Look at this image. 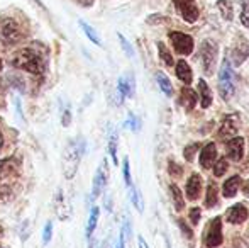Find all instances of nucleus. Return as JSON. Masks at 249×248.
Wrapping results in <instances>:
<instances>
[{"label": "nucleus", "instance_id": "nucleus-1", "mask_svg": "<svg viewBox=\"0 0 249 248\" xmlns=\"http://www.w3.org/2000/svg\"><path fill=\"white\" fill-rule=\"evenodd\" d=\"M85 153V138L76 136L66 143L61 156V169L65 179H73L82 162V156Z\"/></svg>", "mask_w": 249, "mask_h": 248}, {"label": "nucleus", "instance_id": "nucleus-2", "mask_svg": "<svg viewBox=\"0 0 249 248\" xmlns=\"http://www.w3.org/2000/svg\"><path fill=\"white\" fill-rule=\"evenodd\" d=\"M44 65H46V61H44L43 55L34 48L19 50L12 58V66L24 70L27 73H33V75H43Z\"/></svg>", "mask_w": 249, "mask_h": 248}, {"label": "nucleus", "instance_id": "nucleus-3", "mask_svg": "<svg viewBox=\"0 0 249 248\" xmlns=\"http://www.w3.org/2000/svg\"><path fill=\"white\" fill-rule=\"evenodd\" d=\"M219 95L222 97V100H231L236 92V75H234L232 65L227 58H224L222 65L219 70Z\"/></svg>", "mask_w": 249, "mask_h": 248}, {"label": "nucleus", "instance_id": "nucleus-4", "mask_svg": "<svg viewBox=\"0 0 249 248\" xmlns=\"http://www.w3.org/2000/svg\"><path fill=\"white\" fill-rule=\"evenodd\" d=\"M22 29H20V26L14 19H5L0 24V43L12 46V44H17L19 41H22Z\"/></svg>", "mask_w": 249, "mask_h": 248}, {"label": "nucleus", "instance_id": "nucleus-5", "mask_svg": "<svg viewBox=\"0 0 249 248\" xmlns=\"http://www.w3.org/2000/svg\"><path fill=\"white\" fill-rule=\"evenodd\" d=\"M217 53H219V48H217V43L212 39H205L200 46V60H202V66L203 72L207 75L213 72V66H215L217 61Z\"/></svg>", "mask_w": 249, "mask_h": 248}, {"label": "nucleus", "instance_id": "nucleus-6", "mask_svg": "<svg viewBox=\"0 0 249 248\" xmlns=\"http://www.w3.org/2000/svg\"><path fill=\"white\" fill-rule=\"evenodd\" d=\"M241 129V117L239 114H227L222 119V124L219 128V139L220 141H229L231 138L237 136Z\"/></svg>", "mask_w": 249, "mask_h": 248}, {"label": "nucleus", "instance_id": "nucleus-7", "mask_svg": "<svg viewBox=\"0 0 249 248\" xmlns=\"http://www.w3.org/2000/svg\"><path fill=\"white\" fill-rule=\"evenodd\" d=\"M170 41L173 44L175 51L181 57H188V55L194 51V39L192 36L185 33H180V31H171L170 33Z\"/></svg>", "mask_w": 249, "mask_h": 248}, {"label": "nucleus", "instance_id": "nucleus-8", "mask_svg": "<svg viewBox=\"0 0 249 248\" xmlns=\"http://www.w3.org/2000/svg\"><path fill=\"white\" fill-rule=\"evenodd\" d=\"M224 236H222V219L217 216L210 221L209 228L205 231V247L207 248H215L222 245Z\"/></svg>", "mask_w": 249, "mask_h": 248}, {"label": "nucleus", "instance_id": "nucleus-9", "mask_svg": "<svg viewBox=\"0 0 249 248\" xmlns=\"http://www.w3.org/2000/svg\"><path fill=\"white\" fill-rule=\"evenodd\" d=\"M175 9L177 12L183 17L187 22L194 24L198 19V5L195 3V0H173Z\"/></svg>", "mask_w": 249, "mask_h": 248}, {"label": "nucleus", "instance_id": "nucleus-10", "mask_svg": "<svg viewBox=\"0 0 249 248\" xmlns=\"http://www.w3.org/2000/svg\"><path fill=\"white\" fill-rule=\"evenodd\" d=\"M107 180H108V169H107V160H104L99 169H97L95 177H93V187H92L93 199H97L104 192L105 186H107Z\"/></svg>", "mask_w": 249, "mask_h": 248}, {"label": "nucleus", "instance_id": "nucleus-11", "mask_svg": "<svg viewBox=\"0 0 249 248\" xmlns=\"http://www.w3.org/2000/svg\"><path fill=\"white\" fill-rule=\"evenodd\" d=\"M226 153L229 160H232V162H241L244 156V138L234 136L229 141H226Z\"/></svg>", "mask_w": 249, "mask_h": 248}, {"label": "nucleus", "instance_id": "nucleus-12", "mask_svg": "<svg viewBox=\"0 0 249 248\" xmlns=\"http://www.w3.org/2000/svg\"><path fill=\"white\" fill-rule=\"evenodd\" d=\"M248 57H249V43L241 36L239 39H237V43L234 44L232 53H231V60H232V63L236 66H239V65H243Z\"/></svg>", "mask_w": 249, "mask_h": 248}, {"label": "nucleus", "instance_id": "nucleus-13", "mask_svg": "<svg viewBox=\"0 0 249 248\" xmlns=\"http://www.w3.org/2000/svg\"><path fill=\"white\" fill-rule=\"evenodd\" d=\"M249 212L246 209V206L243 204H234L232 208L227 211L226 214V219L227 223H231V225H241V223H244L248 219Z\"/></svg>", "mask_w": 249, "mask_h": 248}, {"label": "nucleus", "instance_id": "nucleus-14", "mask_svg": "<svg viewBox=\"0 0 249 248\" xmlns=\"http://www.w3.org/2000/svg\"><path fill=\"white\" fill-rule=\"evenodd\" d=\"M217 158V146L213 143H207L202 148V153H200V165L203 169H210L213 165Z\"/></svg>", "mask_w": 249, "mask_h": 248}, {"label": "nucleus", "instance_id": "nucleus-15", "mask_svg": "<svg viewBox=\"0 0 249 248\" xmlns=\"http://www.w3.org/2000/svg\"><path fill=\"white\" fill-rule=\"evenodd\" d=\"M198 102V95L190 89V87H183L180 90V104L185 107L187 111H192Z\"/></svg>", "mask_w": 249, "mask_h": 248}, {"label": "nucleus", "instance_id": "nucleus-16", "mask_svg": "<svg viewBox=\"0 0 249 248\" xmlns=\"http://www.w3.org/2000/svg\"><path fill=\"white\" fill-rule=\"evenodd\" d=\"M117 89L119 94H121L122 99L125 97H132L134 95V76L129 75V76H121L117 83Z\"/></svg>", "mask_w": 249, "mask_h": 248}, {"label": "nucleus", "instance_id": "nucleus-17", "mask_svg": "<svg viewBox=\"0 0 249 248\" xmlns=\"http://www.w3.org/2000/svg\"><path fill=\"white\" fill-rule=\"evenodd\" d=\"M200 191H202V179H200V175H197V173H194L187 182L188 199H190V201H195V199L200 195Z\"/></svg>", "mask_w": 249, "mask_h": 248}, {"label": "nucleus", "instance_id": "nucleus-18", "mask_svg": "<svg viewBox=\"0 0 249 248\" xmlns=\"http://www.w3.org/2000/svg\"><path fill=\"white\" fill-rule=\"evenodd\" d=\"M198 94H200V106L203 109H209L212 106V92L205 80H198Z\"/></svg>", "mask_w": 249, "mask_h": 248}, {"label": "nucleus", "instance_id": "nucleus-19", "mask_svg": "<svg viewBox=\"0 0 249 248\" xmlns=\"http://www.w3.org/2000/svg\"><path fill=\"white\" fill-rule=\"evenodd\" d=\"M177 76L185 85H190L192 83V78H194V76H192V68L185 60H180L177 63Z\"/></svg>", "mask_w": 249, "mask_h": 248}, {"label": "nucleus", "instance_id": "nucleus-20", "mask_svg": "<svg viewBox=\"0 0 249 248\" xmlns=\"http://www.w3.org/2000/svg\"><path fill=\"white\" fill-rule=\"evenodd\" d=\"M239 186H241V177L239 175L231 177L229 180H226V182H224L222 194L226 195L227 199L234 197V195H236V192H237V189H239Z\"/></svg>", "mask_w": 249, "mask_h": 248}, {"label": "nucleus", "instance_id": "nucleus-21", "mask_svg": "<svg viewBox=\"0 0 249 248\" xmlns=\"http://www.w3.org/2000/svg\"><path fill=\"white\" fill-rule=\"evenodd\" d=\"M70 212H71V209H70V206L66 204L65 197H63V192L59 191L58 195H56V214H58L59 219H68L70 218Z\"/></svg>", "mask_w": 249, "mask_h": 248}, {"label": "nucleus", "instance_id": "nucleus-22", "mask_svg": "<svg viewBox=\"0 0 249 248\" xmlns=\"http://www.w3.org/2000/svg\"><path fill=\"white\" fill-rule=\"evenodd\" d=\"M217 9H219L222 19L232 20L234 17V9H232V0H219L217 2Z\"/></svg>", "mask_w": 249, "mask_h": 248}, {"label": "nucleus", "instance_id": "nucleus-23", "mask_svg": "<svg viewBox=\"0 0 249 248\" xmlns=\"http://www.w3.org/2000/svg\"><path fill=\"white\" fill-rule=\"evenodd\" d=\"M99 216H100V209L97 208H92V211H90V216H89V223H87V238H92L93 231H95L97 228V223H99Z\"/></svg>", "mask_w": 249, "mask_h": 248}, {"label": "nucleus", "instance_id": "nucleus-24", "mask_svg": "<svg viewBox=\"0 0 249 248\" xmlns=\"http://www.w3.org/2000/svg\"><path fill=\"white\" fill-rule=\"evenodd\" d=\"M170 192H171V199H173V204L177 211H183L185 208V197L181 194V191L178 189L177 184H171L170 186Z\"/></svg>", "mask_w": 249, "mask_h": 248}, {"label": "nucleus", "instance_id": "nucleus-25", "mask_svg": "<svg viewBox=\"0 0 249 248\" xmlns=\"http://www.w3.org/2000/svg\"><path fill=\"white\" fill-rule=\"evenodd\" d=\"M156 82H158V85H160V89L163 90V94L164 95H173V85H171V82H170V78H168L166 75H164L163 72H158L156 73Z\"/></svg>", "mask_w": 249, "mask_h": 248}, {"label": "nucleus", "instance_id": "nucleus-26", "mask_svg": "<svg viewBox=\"0 0 249 248\" xmlns=\"http://www.w3.org/2000/svg\"><path fill=\"white\" fill-rule=\"evenodd\" d=\"M158 51H160V58L163 60L164 65H166V66H173L175 65V60H173V57H171L170 50L166 48V44L158 43Z\"/></svg>", "mask_w": 249, "mask_h": 248}, {"label": "nucleus", "instance_id": "nucleus-27", "mask_svg": "<svg viewBox=\"0 0 249 248\" xmlns=\"http://www.w3.org/2000/svg\"><path fill=\"white\" fill-rule=\"evenodd\" d=\"M117 139H119L117 133L112 131L110 138H108V155H110L112 162H114L115 165H117Z\"/></svg>", "mask_w": 249, "mask_h": 248}, {"label": "nucleus", "instance_id": "nucleus-28", "mask_svg": "<svg viewBox=\"0 0 249 248\" xmlns=\"http://www.w3.org/2000/svg\"><path fill=\"white\" fill-rule=\"evenodd\" d=\"M217 204V186L215 184H210L207 187V195H205V206L207 208H213Z\"/></svg>", "mask_w": 249, "mask_h": 248}, {"label": "nucleus", "instance_id": "nucleus-29", "mask_svg": "<svg viewBox=\"0 0 249 248\" xmlns=\"http://www.w3.org/2000/svg\"><path fill=\"white\" fill-rule=\"evenodd\" d=\"M80 26H82V29L85 31L87 38H89V39L92 41V43H95L97 46H100L102 41H100V36H99V34L95 33V29H93V27H90L87 22H83V20H80Z\"/></svg>", "mask_w": 249, "mask_h": 248}, {"label": "nucleus", "instance_id": "nucleus-30", "mask_svg": "<svg viewBox=\"0 0 249 248\" xmlns=\"http://www.w3.org/2000/svg\"><path fill=\"white\" fill-rule=\"evenodd\" d=\"M129 194H131V201H132V204H134V208L138 209L139 212H142V199H141V192H139V189H136V187H129Z\"/></svg>", "mask_w": 249, "mask_h": 248}, {"label": "nucleus", "instance_id": "nucleus-31", "mask_svg": "<svg viewBox=\"0 0 249 248\" xmlns=\"http://www.w3.org/2000/svg\"><path fill=\"white\" fill-rule=\"evenodd\" d=\"M227 169H229V163H227L226 156H224V158L217 160V163L213 165V175H215V177H222L224 173L227 172Z\"/></svg>", "mask_w": 249, "mask_h": 248}, {"label": "nucleus", "instance_id": "nucleus-32", "mask_svg": "<svg viewBox=\"0 0 249 248\" xmlns=\"http://www.w3.org/2000/svg\"><path fill=\"white\" fill-rule=\"evenodd\" d=\"M241 22L249 27V0H241Z\"/></svg>", "mask_w": 249, "mask_h": 248}, {"label": "nucleus", "instance_id": "nucleus-33", "mask_svg": "<svg viewBox=\"0 0 249 248\" xmlns=\"http://www.w3.org/2000/svg\"><path fill=\"white\" fill-rule=\"evenodd\" d=\"M198 148H200V143H192V145L185 146L183 155H185V158H187V162H192V160H194V155Z\"/></svg>", "mask_w": 249, "mask_h": 248}, {"label": "nucleus", "instance_id": "nucleus-34", "mask_svg": "<svg viewBox=\"0 0 249 248\" xmlns=\"http://www.w3.org/2000/svg\"><path fill=\"white\" fill-rule=\"evenodd\" d=\"M53 238V223H46L43 229V245H48Z\"/></svg>", "mask_w": 249, "mask_h": 248}, {"label": "nucleus", "instance_id": "nucleus-35", "mask_svg": "<svg viewBox=\"0 0 249 248\" xmlns=\"http://www.w3.org/2000/svg\"><path fill=\"white\" fill-rule=\"evenodd\" d=\"M122 172H124L125 186L131 187V186H132V179H131V169H129V160H127V158L124 160V169H122Z\"/></svg>", "mask_w": 249, "mask_h": 248}, {"label": "nucleus", "instance_id": "nucleus-36", "mask_svg": "<svg viewBox=\"0 0 249 248\" xmlns=\"http://www.w3.org/2000/svg\"><path fill=\"white\" fill-rule=\"evenodd\" d=\"M125 126H129L132 131H139V126H141V124H139V119H136L134 114H129L127 121H125Z\"/></svg>", "mask_w": 249, "mask_h": 248}, {"label": "nucleus", "instance_id": "nucleus-37", "mask_svg": "<svg viewBox=\"0 0 249 248\" xmlns=\"http://www.w3.org/2000/svg\"><path fill=\"white\" fill-rule=\"evenodd\" d=\"M200 218H202V211H200V208H192L190 209V221H192V225H198Z\"/></svg>", "mask_w": 249, "mask_h": 248}, {"label": "nucleus", "instance_id": "nucleus-38", "mask_svg": "<svg viewBox=\"0 0 249 248\" xmlns=\"http://www.w3.org/2000/svg\"><path fill=\"white\" fill-rule=\"evenodd\" d=\"M119 39H121V44H122V48H124V51H125V55L127 57H134V51H132V46L127 43V39H125L122 34H119Z\"/></svg>", "mask_w": 249, "mask_h": 248}, {"label": "nucleus", "instance_id": "nucleus-39", "mask_svg": "<svg viewBox=\"0 0 249 248\" xmlns=\"http://www.w3.org/2000/svg\"><path fill=\"white\" fill-rule=\"evenodd\" d=\"M168 167H170V173H171L173 177H180L181 173H183V170H181V167L178 165V163L170 162V163H168Z\"/></svg>", "mask_w": 249, "mask_h": 248}, {"label": "nucleus", "instance_id": "nucleus-40", "mask_svg": "<svg viewBox=\"0 0 249 248\" xmlns=\"http://www.w3.org/2000/svg\"><path fill=\"white\" fill-rule=\"evenodd\" d=\"M70 123H71V109H70V107H66V109H65V113H63L61 124L65 126V128H68Z\"/></svg>", "mask_w": 249, "mask_h": 248}, {"label": "nucleus", "instance_id": "nucleus-41", "mask_svg": "<svg viewBox=\"0 0 249 248\" xmlns=\"http://www.w3.org/2000/svg\"><path fill=\"white\" fill-rule=\"evenodd\" d=\"M178 225H180V228H181V231H183V235H187V238H188V240H192V236H194V233H192V229L188 228L187 225H185L183 219H178Z\"/></svg>", "mask_w": 249, "mask_h": 248}, {"label": "nucleus", "instance_id": "nucleus-42", "mask_svg": "<svg viewBox=\"0 0 249 248\" xmlns=\"http://www.w3.org/2000/svg\"><path fill=\"white\" fill-rule=\"evenodd\" d=\"M148 22L149 24H161V22H168V19L163 16H151V17H148Z\"/></svg>", "mask_w": 249, "mask_h": 248}, {"label": "nucleus", "instance_id": "nucleus-43", "mask_svg": "<svg viewBox=\"0 0 249 248\" xmlns=\"http://www.w3.org/2000/svg\"><path fill=\"white\" fill-rule=\"evenodd\" d=\"M76 2H78L80 5H83V7H90L93 3V0H76Z\"/></svg>", "mask_w": 249, "mask_h": 248}, {"label": "nucleus", "instance_id": "nucleus-44", "mask_svg": "<svg viewBox=\"0 0 249 248\" xmlns=\"http://www.w3.org/2000/svg\"><path fill=\"white\" fill-rule=\"evenodd\" d=\"M243 192H244V195H246V197H249V180H246V182H244Z\"/></svg>", "mask_w": 249, "mask_h": 248}, {"label": "nucleus", "instance_id": "nucleus-45", "mask_svg": "<svg viewBox=\"0 0 249 248\" xmlns=\"http://www.w3.org/2000/svg\"><path fill=\"white\" fill-rule=\"evenodd\" d=\"M138 242H139V248H148V243L144 242V238H142V236H139Z\"/></svg>", "mask_w": 249, "mask_h": 248}, {"label": "nucleus", "instance_id": "nucleus-46", "mask_svg": "<svg viewBox=\"0 0 249 248\" xmlns=\"http://www.w3.org/2000/svg\"><path fill=\"white\" fill-rule=\"evenodd\" d=\"M3 148V134H2V131H0V150Z\"/></svg>", "mask_w": 249, "mask_h": 248}, {"label": "nucleus", "instance_id": "nucleus-47", "mask_svg": "<svg viewBox=\"0 0 249 248\" xmlns=\"http://www.w3.org/2000/svg\"><path fill=\"white\" fill-rule=\"evenodd\" d=\"M2 233H3V229H2V226H0V235H2Z\"/></svg>", "mask_w": 249, "mask_h": 248}, {"label": "nucleus", "instance_id": "nucleus-48", "mask_svg": "<svg viewBox=\"0 0 249 248\" xmlns=\"http://www.w3.org/2000/svg\"><path fill=\"white\" fill-rule=\"evenodd\" d=\"M0 70H2V60H0Z\"/></svg>", "mask_w": 249, "mask_h": 248}, {"label": "nucleus", "instance_id": "nucleus-49", "mask_svg": "<svg viewBox=\"0 0 249 248\" xmlns=\"http://www.w3.org/2000/svg\"><path fill=\"white\" fill-rule=\"evenodd\" d=\"M0 248H2V247H0Z\"/></svg>", "mask_w": 249, "mask_h": 248}]
</instances>
